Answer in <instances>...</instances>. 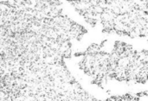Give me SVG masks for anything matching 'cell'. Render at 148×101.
Returning a JSON list of instances; mask_svg holds the SVG:
<instances>
[{
    "instance_id": "1",
    "label": "cell",
    "mask_w": 148,
    "mask_h": 101,
    "mask_svg": "<svg viewBox=\"0 0 148 101\" xmlns=\"http://www.w3.org/2000/svg\"><path fill=\"white\" fill-rule=\"evenodd\" d=\"M86 33L61 0L0 1V100H95L65 63Z\"/></svg>"
},
{
    "instance_id": "2",
    "label": "cell",
    "mask_w": 148,
    "mask_h": 101,
    "mask_svg": "<svg viewBox=\"0 0 148 101\" xmlns=\"http://www.w3.org/2000/svg\"><path fill=\"white\" fill-rule=\"evenodd\" d=\"M105 42L94 43L85 51L75 54L82 57L80 68L89 77L92 83L104 88L110 81L146 84L147 82V49L137 50L126 42L116 41L113 49H104Z\"/></svg>"
},
{
    "instance_id": "3",
    "label": "cell",
    "mask_w": 148,
    "mask_h": 101,
    "mask_svg": "<svg viewBox=\"0 0 148 101\" xmlns=\"http://www.w3.org/2000/svg\"><path fill=\"white\" fill-rule=\"evenodd\" d=\"M92 27L105 33L145 37L148 0H67Z\"/></svg>"
},
{
    "instance_id": "4",
    "label": "cell",
    "mask_w": 148,
    "mask_h": 101,
    "mask_svg": "<svg viewBox=\"0 0 148 101\" xmlns=\"http://www.w3.org/2000/svg\"><path fill=\"white\" fill-rule=\"evenodd\" d=\"M108 100H139L140 99H137V98H135V96H132V95H125V96H121V97H113Z\"/></svg>"
}]
</instances>
